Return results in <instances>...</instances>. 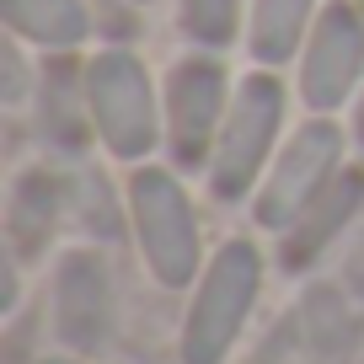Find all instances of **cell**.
I'll list each match as a JSON object with an SVG mask.
<instances>
[{
	"instance_id": "obj_1",
	"label": "cell",
	"mask_w": 364,
	"mask_h": 364,
	"mask_svg": "<svg viewBox=\"0 0 364 364\" xmlns=\"http://www.w3.org/2000/svg\"><path fill=\"white\" fill-rule=\"evenodd\" d=\"M262 289V257L252 241H225L204 268V284L193 295L188 327H182V364H220L247 321L252 300Z\"/></svg>"
},
{
	"instance_id": "obj_2",
	"label": "cell",
	"mask_w": 364,
	"mask_h": 364,
	"mask_svg": "<svg viewBox=\"0 0 364 364\" xmlns=\"http://www.w3.org/2000/svg\"><path fill=\"white\" fill-rule=\"evenodd\" d=\"M129 209H134V230L145 262L166 289H182L198 273V225H193V204L182 193L171 171H134L129 182Z\"/></svg>"
},
{
	"instance_id": "obj_3",
	"label": "cell",
	"mask_w": 364,
	"mask_h": 364,
	"mask_svg": "<svg viewBox=\"0 0 364 364\" xmlns=\"http://www.w3.org/2000/svg\"><path fill=\"white\" fill-rule=\"evenodd\" d=\"M86 102L91 124L107 139V150L124 161H139L156 145V97H150V75L134 54L107 48L86 65Z\"/></svg>"
},
{
	"instance_id": "obj_4",
	"label": "cell",
	"mask_w": 364,
	"mask_h": 364,
	"mask_svg": "<svg viewBox=\"0 0 364 364\" xmlns=\"http://www.w3.org/2000/svg\"><path fill=\"white\" fill-rule=\"evenodd\" d=\"M284 118V91L273 75H247L236 91V102L225 113V129L215 139V166H209V188L215 198H241L257 182V166L268 161V145Z\"/></svg>"
},
{
	"instance_id": "obj_5",
	"label": "cell",
	"mask_w": 364,
	"mask_h": 364,
	"mask_svg": "<svg viewBox=\"0 0 364 364\" xmlns=\"http://www.w3.org/2000/svg\"><path fill=\"white\" fill-rule=\"evenodd\" d=\"M338 156H343V134H338V129H332V124H306L284 145V156L273 161L268 182H262V193H257V204H252L257 225L289 230L332 188V177H338Z\"/></svg>"
},
{
	"instance_id": "obj_6",
	"label": "cell",
	"mask_w": 364,
	"mask_h": 364,
	"mask_svg": "<svg viewBox=\"0 0 364 364\" xmlns=\"http://www.w3.org/2000/svg\"><path fill=\"white\" fill-rule=\"evenodd\" d=\"M225 129V70L215 59H182L166 80V145L177 166H204Z\"/></svg>"
},
{
	"instance_id": "obj_7",
	"label": "cell",
	"mask_w": 364,
	"mask_h": 364,
	"mask_svg": "<svg viewBox=\"0 0 364 364\" xmlns=\"http://www.w3.org/2000/svg\"><path fill=\"white\" fill-rule=\"evenodd\" d=\"M359 75H364V16H359V6L332 0L321 11L316 33H311V43H306L300 91H306V102L316 113H327V107H338L353 91Z\"/></svg>"
},
{
	"instance_id": "obj_8",
	"label": "cell",
	"mask_w": 364,
	"mask_h": 364,
	"mask_svg": "<svg viewBox=\"0 0 364 364\" xmlns=\"http://www.w3.org/2000/svg\"><path fill=\"white\" fill-rule=\"evenodd\" d=\"M54 327L70 348H102L107 338V279L97 257L75 252L59 262V289H54Z\"/></svg>"
},
{
	"instance_id": "obj_9",
	"label": "cell",
	"mask_w": 364,
	"mask_h": 364,
	"mask_svg": "<svg viewBox=\"0 0 364 364\" xmlns=\"http://www.w3.org/2000/svg\"><path fill=\"white\" fill-rule=\"evenodd\" d=\"M359 204H364V171H343V177H332L327 193H321L316 204H311L306 215L289 225L284 262H289V268L311 262V257H316V252H321V247H327V241L353 220V209H359Z\"/></svg>"
},
{
	"instance_id": "obj_10",
	"label": "cell",
	"mask_w": 364,
	"mask_h": 364,
	"mask_svg": "<svg viewBox=\"0 0 364 364\" xmlns=\"http://www.w3.org/2000/svg\"><path fill=\"white\" fill-rule=\"evenodd\" d=\"M0 22L43 48H75L91 33V16L80 0H0Z\"/></svg>"
},
{
	"instance_id": "obj_11",
	"label": "cell",
	"mask_w": 364,
	"mask_h": 364,
	"mask_svg": "<svg viewBox=\"0 0 364 364\" xmlns=\"http://www.w3.org/2000/svg\"><path fill=\"white\" fill-rule=\"evenodd\" d=\"M43 134L59 150L86 145V70L54 65L43 75Z\"/></svg>"
},
{
	"instance_id": "obj_12",
	"label": "cell",
	"mask_w": 364,
	"mask_h": 364,
	"mask_svg": "<svg viewBox=\"0 0 364 364\" xmlns=\"http://www.w3.org/2000/svg\"><path fill=\"white\" fill-rule=\"evenodd\" d=\"M311 6H316V0H257V6H252V33H247L252 59L279 65V59L295 54L300 38H306Z\"/></svg>"
},
{
	"instance_id": "obj_13",
	"label": "cell",
	"mask_w": 364,
	"mask_h": 364,
	"mask_svg": "<svg viewBox=\"0 0 364 364\" xmlns=\"http://www.w3.org/2000/svg\"><path fill=\"white\" fill-rule=\"evenodd\" d=\"M54 204H59V182L54 177L27 171V177L16 182V193H11V236H16L22 252L48 236V225H54Z\"/></svg>"
},
{
	"instance_id": "obj_14",
	"label": "cell",
	"mask_w": 364,
	"mask_h": 364,
	"mask_svg": "<svg viewBox=\"0 0 364 364\" xmlns=\"http://www.w3.org/2000/svg\"><path fill=\"white\" fill-rule=\"evenodd\" d=\"M236 16H241V0H182V27L198 43H215V48L236 38Z\"/></svg>"
},
{
	"instance_id": "obj_15",
	"label": "cell",
	"mask_w": 364,
	"mask_h": 364,
	"mask_svg": "<svg viewBox=\"0 0 364 364\" xmlns=\"http://www.w3.org/2000/svg\"><path fill=\"white\" fill-rule=\"evenodd\" d=\"M0 65H6V86H0V97L16 102V97H22V59H16V43L0 48Z\"/></svg>"
},
{
	"instance_id": "obj_16",
	"label": "cell",
	"mask_w": 364,
	"mask_h": 364,
	"mask_svg": "<svg viewBox=\"0 0 364 364\" xmlns=\"http://www.w3.org/2000/svg\"><path fill=\"white\" fill-rule=\"evenodd\" d=\"M359 139H364V107H359Z\"/></svg>"
},
{
	"instance_id": "obj_17",
	"label": "cell",
	"mask_w": 364,
	"mask_h": 364,
	"mask_svg": "<svg viewBox=\"0 0 364 364\" xmlns=\"http://www.w3.org/2000/svg\"><path fill=\"white\" fill-rule=\"evenodd\" d=\"M43 364H75V359H43Z\"/></svg>"
},
{
	"instance_id": "obj_18",
	"label": "cell",
	"mask_w": 364,
	"mask_h": 364,
	"mask_svg": "<svg viewBox=\"0 0 364 364\" xmlns=\"http://www.w3.org/2000/svg\"><path fill=\"white\" fill-rule=\"evenodd\" d=\"M353 6H359V16H364V0H353Z\"/></svg>"
},
{
	"instance_id": "obj_19",
	"label": "cell",
	"mask_w": 364,
	"mask_h": 364,
	"mask_svg": "<svg viewBox=\"0 0 364 364\" xmlns=\"http://www.w3.org/2000/svg\"><path fill=\"white\" fill-rule=\"evenodd\" d=\"M139 6H145V0H139Z\"/></svg>"
}]
</instances>
